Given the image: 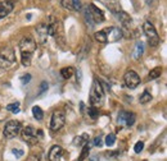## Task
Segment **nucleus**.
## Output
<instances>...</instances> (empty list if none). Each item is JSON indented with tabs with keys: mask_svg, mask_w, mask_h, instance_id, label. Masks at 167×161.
<instances>
[{
	"mask_svg": "<svg viewBox=\"0 0 167 161\" xmlns=\"http://www.w3.org/2000/svg\"><path fill=\"white\" fill-rule=\"evenodd\" d=\"M36 50V41L32 37H23L19 41V51H21V63L23 67L31 65V59Z\"/></svg>",
	"mask_w": 167,
	"mask_h": 161,
	"instance_id": "obj_1",
	"label": "nucleus"
},
{
	"mask_svg": "<svg viewBox=\"0 0 167 161\" xmlns=\"http://www.w3.org/2000/svg\"><path fill=\"white\" fill-rule=\"evenodd\" d=\"M89 100L91 106L94 107H98L103 105L104 101V90L102 87V84L98 79H94L93 86H91V90H90V95H89Z\"/></svg>",
	"mask_w": 167,
	"mask_h": 161,
	"instance_id": "obj_2",
	"label": "nucleus"
},
{
	"mask_svg": "<svg viewBox=\"0 0 167 161\" xmlns=\"http://www.w3.org/2000/svg\"><path fill=\"white\" fill-rule=\"evenodd\" d=\"M143 29H144L145 36L148 38L149 45L152 47H157L160 45L161 40H160V35H158L157 29L154 28V26L149 22V20H147V22H144V25H143Z\"/></svg>",
	"mask_w": 167,
	"mask_h": 161,
	"instance_id": "obj_3",
	"label": "nucleus"
},
{
	"mask_svg": "<svg viewBox=\"0 0 167 161\" xmlns=\"http://www.w3.org/2000/svg\"><path fill=\"white\" fill-rule=\"evenodd\" d=\"M16 61V55L12 49H3L0 51V69H8Z\"/></svg>",
	"mask_w": 167,
	"mask_h": 161,
	"instance_id": "obj_4",
	"label": "nucleus"
},
{
	"mask_svg": "<svg viewBox=\"0 0 167 161\" xmlns=\"http://www.w3.org/2000/svg\"><path fill=\"white\" fill-rule=\"evenodd\" d=\"M21 134H22L23 141L27 142L30 146H34L37 142V134L43 136L41 131H36L32 125H27L26 128H23V129L21 131Z\"/></svg>",
	"mask_w": 167,
	"mask_h": 161,
	"instance_id": "obj_5",
	"label": "nucleus"
},
{
	"mask_svg": "<svg viewBox=\"0 0 167 161\" xmlns=\"http://www.w3.org/2000/svg\"><path fill=\"white\" fill-rule=\"evenodd\" d=\"M85 17L89 19V20H93L94 23H102L104 22V13L103 10L99 9L98 7H95L94 4H90L88 7V9L85 10Z\"/></svg>",
	"mask_w": 167,
	"mask_h": 161,
	"instance_id": "obj_6",
	"label": "nucleus"
},
{
	"mask_svg": "<svg viewBox=\"0 0 167 161\" xmlns=\"http://www.w3.org/2000/svg\"><path fill=\"white\" fill-rule=\"evenodd\" d=\"M66 123V114L64 111L62 110H55L53 111V115H51V119H50V129L58 132L59 129L64 127Z\"/></svg>",
	"mask_w": 167,
	"mask_h": 161,
	"instance_id": "obj_7",
	"label": "nucleus"
},
{
	"mask_svg": "<svg viewBox=\"0 0 167 161\" xmlns=\"http://www.w3.org/2000/svg\"><path fill=\"white\" fill-rule=\"evenodd\" d=\"M21 131H22V124H21V122L10 120L4 127V136L8 139H12V138H16L21 133Z\"/></svg>",
	"mask_w": 167,
	"mask_h": 161,
	"instance_id": "obj_8",
	"label": "nucleus"
},
{
	"mask_svg": "<svg viewBox=\"0 0 167 161\" xmlns=\"http://www.w3.org/2000/svg\"><path fill=\"white\" fill-rule=\"evenodd\" d=\"M123 82H125V84H126L127 88L134 90V88H136L140 84V77L138 76L136 72H134V70L130 69V70H127L126 73H125Z\"/></svg>",
	"mask_w": 167,
	"mask_h": 161,
	"instance_id": "obj_9",
	"label": "nucleus"
},
{
	"mask_svg": "<svg viewBox=\"0 0 167 161\" xmlns=\"http://www.w3.org/2000/svg\"><path fill=\"white\" fill-rule=\"evenodd\" d=\"M117 123L122 127H131L135 123V115L130 111L122 110V111H120V114L117 116Z\"/></svg>",
	"mask_w": 167,
	"mask_h": 161,
	"instance_id": "obj_10",
	"label": "nucleus"
},
{
	"mask_svg": "<svg viewBox=\"0 0 167 161\" xmlns=\"http://www.w3.org/2000/svg\"><path fill=\"white\" fill-rule=\"evenodd\" d=\"M104 35H106L107 42H114V41H118L122 37V31L118 27H107L103 29Z\"/></svg>",
	"mask_w": 167,
	"mask_h": 161,
	"instance_id": "obj_11",
	"label": "nucleus"
},
{
	"mask_svg": "<svg viewBox=\"0 0 167 161\" xmlns=\"http://www.w3.org/2000/svg\"><path fill=\"white\" fill-rule=\"evenodd\" d=\"M35 32L37 35V41L40 42L41 45H45L46 44V40H48V27H46V23H40L36 26L35 28Z\"/></svg>",
	"mask_w": 167,
	"mask_h": 161,
	"instance_id": "obj_12",
	"label": "nucleus"
},
{
	"mask_svg": "<svg viewBox=\"0 0 167 161\" xmlns=\"http://www.w3.org/2000/svg\"><path fill=\"white\" fill-rule=\"evenodd\" d=\"M63 148L58 145H54L51 146V148L49 150V155H48V159L49 161H60L62 156H63Z\"/></svg>",
	"mask_w": 167,
	"mask_h": 161,
	"instance_id": "obj_13",
	"label": "nucleus"
},
{
	"mask_svg": "<svg viewBox=\"0 0 167 161\" xmlns=\"http://www.w3.org/2000/svg\"><path fill=\"white\" fill-rule=\"evenodd\" d=\"M58 20L57 18H54L53 16H50L48 18V23H46V27H48V35L49 36H53L55 37L57 34H58Z\"/></svg>",
	"mask_w": 167,
	"mask_h": 161,
	"instance_id": "obj_14",
	"label": "nucleus"
},
{
	"mask_svg": "<svg viewBox=\"0 0 167 161\" xmlns=\"http://www.w3.org/2000/svg\"><path fill=\"white\" fill-rule=\"evenodd\" d=\"M14 5L12 2H0V19L7 17L13 10Z\"/></svg>",
	"mask_w": 167,
	"mask_h": 161,
	"instance_id": "obj_15",
	"label": "nucleus"
},
{
	"mask_svg": "<svg viewBox=\"0 0 167 161\" xmlns=\"http://www.w3.org/2000/svg\"><path fill=\"white\" fill-rule=\"evenodd\" d=\"M117 17H118V20L122 23L123 27H126V28L130 27V25H131L132 20H131V17H130L126 12H122V10H120V12L117 13Z\"/></svg>",
	"mask_w": 167,
	"mask_h": 161,
	"instance_id": "obj_16",
	"label": "nucleus"
},
{
	"mask_svg": "<svg viewBox=\"0 0 167 161\" xmlns=\"http://www.w3.org/2000/svg\"><path fill=\"white\" fill-rule=\"evenodd\" d=\"M143 52H144V44L141 41H138L136 42V45H135V49H134V52H132V58L135 60H138L141 58L143 55Z\"/></svg>",
	"mask_w": 167,
	"mask_h": 161,
	"instance_id": "obj_17",
	"label": "nucleus"
},
{
	"mask_svg": "<svg viewBox=\"0 0 167 161\" xmlns=\"http://www.w3.org/2000/svg\"><path fill=\"white\" fill-rule=\"evenodd\" d=\"M32 115L36 120H43L44 118V113H43V109L40 106H34L32 107Z\"/></svg>",
	"mask_w": 167,
	"mask_h": 161,
	"instance_id": "obj_18",
	"label": "nucleus"
},
{
	"mask_svg": "<svg viewBox=\"0 0 167 161\" xmlns=\"http://www.w3.org/2000/svg\"><path fill=\"white\" fill-rule=\"evenodd\" d=\"M72 74H74V68H71V67H66V68H62L60 69V76L63 77L64 79L71 78Z\"/></svg>",
	"mask_w": 167,
	"mask_h": 161,
	"instance_id": "obj_19",
	"label": "nucleus"
},
{
	"mask_svg": "<svg viewBox=\"0 0 167 161\" xmlns=\"http://www.w3.org/2000/svg\"><path fill=\"white\" fill-rule=\"evenodd\" d=\"M89 151H90V146H89V143H86L85 146H84V148H82V151H81L77 161H84V160H85L89 156Z\"/></svg>",
	"mask_w": 167,
	"mask_h": 161,
	"instance_id": "obj_20",
	"label": "nucleus"
},
{
	"mask_svg": "<svg viewBox=\"0 0 167 161\" xmlns=\"http://www.w3.org/2000/svg\"><path fill=\"white\" fill-rule=\"evenodd\" d=\"M86 142H89L88 141V136L86 134H84V136H81V137H77V138H75L74 139V145L75 146H85L86 145Z\"/></svg>",
	"mask_w": 167,
	"mask_h": 161,
	"instance_id": "obj_21",
	"label": "nucleus"
},
{
	"mask_svg": "<svg viewBox=\"0 0 167 161\" xmlns=\"http://www.w3.org/2000/svg\"><path fill=\"white\" fill-rule=\"evenodd\" d=\"M139 101H140V104H147V102L152 101V95H150L148 91H144V92L140 95Z\"/></svg>",
	"mask_w": 167,
	"mask_h": 161,
	"instance_id": "obj_22",
	"label": "nucleus"
},
{
	"mask_svg": "<svg viewBox=\"0 0 167 161\" xmlns=\"http://www.w3.org/2000/svg\"><path fill=\"white\" fill-rule=\"evenodd\" d=\"M94 38H95L98 42H100V44H106V42H107L106 35H104V32H103V31L95 32V35H94Z\"/></svg>",
	"mask_w": 167,
	"mask_h": 161,
	"instance_id": "obj_23",
	"label": "nucleus"
},
{
	"mask_svg": "<svg viewBox=\"0 0 167 161\" xmlns=\"http://www.w3.org/2000/svg\"><path fill=\"white\" fill-rule=\"evenodd\" d=\"M104 143H106L108 147H112L114 143H116V134H114V133H109L106 137V142H104Z\"/></svg>",
	"mask_w": 167,
	"mask_h": 161,
	"instance_id": "obj_24",
	"label": "nucleus"
},
{
	"mask_svg": "<svg viewBox=\"0 0 167 161\" xmlns=\"http://www.w3.org/2000/svg\"><path fill=\"white\" fill-rule=\"evenodd\" d=\"M161 74H162V68H161V67H157V68H154L153 70H150L149 78H150V79H155V78H158Z\"/></svg>",
	"mask_w": 167,
	"mask_h": 161,
	"instance_id": "obj_25",
	"label": "nucleus"
},
{
	"mask_svg": "<svg viewBox=\"0 0 167 161\" xmlns=\"http://www.w3.org/2000/svg\"><path fill=\"white\" fill-rule=\"evenodd\" d=\"M19 106H21L19 102H13V104L7 105V109H8L9 111H12V113L17 114V113H19Z\"/></svg>",
	"mask_w": 167,
	"mask_h": 161,
	"instance_id": "obj_26",
	"label": "nucleus"
},
{
	"mask_svg": "<svg viewBox=\"0 0 167 161\" xmlns=\"http://www.w3.org/2000/svg\"><path fill=\"white\" fill-rule=\"evenodd\" d=\"M88 114H89V116L91 118V119H97V118L99 116V111H98V109H97V107H94V106L89 107Z\"/></svg>",
	"mask_w": 167,
	"mask_h": 161,
	"instance_id": "obj_27",
	"label": "nucleus"
},
{
	"mask_svg": "<svg viewBox=\"0 0 167 161\" xmlns=\"http://www.w3.org/2000/svg\"><path fill=\"white\" fill-rule=\"evenodd\" d=\"M143 148H144V142L139 141V142H136V145H135V147H134V151L136 152V154H140V152L143 151Z\"/></svg>",
	"mask_w": 167,
	"mask_h": 161,
	"instance_id": "obj_28",
	"label": "nucleus"
},
{
	"mask_svg": "<svg viewBox=\"0 0 167 161\" xmlns=\"http://www.w3.org/2000/svg\"><path fill=\"white\" fill-rule=\"evenodd\" d=\"M62 5H63L66 9H68V10H74V5H72L71 0H62Z\"/></svg>",
	"mask_w": 167,
	"mask_h": 161,
	"instance_id": "obj_29",
	"label": "nucleus"
},
{
	"mask_svg": "<svg viewBox=\"0 0 167 161\" xmlns=\"http://www.w3.org/2000/svg\"><path fill=\"white\" fill-rule=\"evenodd\" d=\"M45 91H48V83L44 81V82H41V84H40V92H39V95H43Z\"/></svg>",
	"mask_w": 167,
	"mask_h": 161,
	"instance_id": "obj_30",
	"label": "nucleus"
},
{
	"mask_svg": "<svg viewBox=\"0 0 167 161\" xmlns=\"http://www.w3.org/2000/svg\"><path fill=\"white\" fill-rule=\"evenodd\" d=\"M72 5H74V10H80L81 9V0H71Z\"/></svg>",
	"mask_w": 167,
	"mask_h": 161,
	"instance_id": "obj_31",
	"label": "nucleus"
},
{
	"mask_svg": "<svg viewBox=\"0 0 167 161\" xmlns=\"http://www.w3.org/2000/svg\"><path fill=\"white\" fill-rule=\"evenodd\" d=\"M26 161H40V155H37V154H32V155H30L28 157H27V160Z\"/></svg>",
	"mask_w": 167,
	"mask_h": 161,
	"instance_id": "obj_32",
	"label": "nucleus"
},
{
	"mask_svg": "<svg viewBox=\"0 0 167 161\" xmlns=\"http://www.w3.org/2000/svg\"><path fill=\"white\" fill-rule=\"evenodd\" d=\"M93 145L97 146V147H102V146H103L102 138H100V137H95V138H94V141H93Z\"/></svg>",
	"mask_w": 167,
	"mask_h": 161,
	"instance_id": "obj_33",
	"label": "nucleus"
},
{
	"mask_svg": "<svg viewBox=\"0 0 167 161\" xmlns=\"http://www.w3.org/2000/svg\"><path fill=\"white\" fill-rule=\"evenodd\" d=\"M30 79H31V74H23V76L21 77V81H22V83H23V84L28 83V82H30Z\"/></svg>",
	"mask_w": 167,
	"mask_h": 161,
	"instance_id": "obj_34",
	"label": "nucleus"
},
{
	"mask_svg": "<svg viewBox=\"0 0 167 161\" xmlns=\"http://www.w3.org/2000/svg\"><path fill=\"white\" fill-rule=\"evenodd\" d=\"M13 155H14L16 157L23 156V150H13Z\"/></svg>",
	"mask_w": 167,
	"mask_h": 161,
	"instance_id": "obj_35",
	"label": "nucleus"
},
{
	"mask_svg": "<svg viewBox=\"0 0 167 161\" xmlns=\"http://www.w3.org/2000/svg\"><path fill=\"white\" fill-rule=\"evenodd\" d=\"M90 161H99L97 156H94V157H90Z\"/></svg>",
	"mask_w": 167,
	"mask_h": 161,
	"instance_id": "obj_36",
	"label": "nucleus"
}]
</instances>
